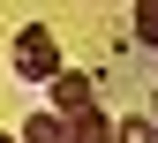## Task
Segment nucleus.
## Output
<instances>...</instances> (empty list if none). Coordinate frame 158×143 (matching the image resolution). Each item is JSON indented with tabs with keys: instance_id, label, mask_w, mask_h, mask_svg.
Wrapping results in <instances>:
<instances>
[{
	"instance_id": "obj_8",
	"label": "nucleus",
	"mask_w": 158,
	"mask_h": 143,
	"mask_svg": "<svg viewBox=\"0 0 158 143\" xmlns=\"http://www.w3.org/2000/svg\"><path fill=\"white\" fill-rule=\"evenodd\" d=\"M106 143H113V136H106Z\"/></svg>"
},
{
	"instance_id": "obj_2",
	"label": "nucleus",
	"mask_w": 158,
	"mask_h": 143,
	"mask_svg": "<svg viewBox=\"0 0 158 143\" xmlns=\"http://www.w3.org/2000/svg\"><path fill=\"white\" fill-rule=\"evenodd\" d=\"M98 106V83H90V75H75V68H60V75H53V106L45 113H60V120H83Z\"/></svg>"
},
{
	"instance_id": "obj_6",
	"label": "nucleus",
	"mask_w": 158,
	"mask_h": 143,
	"mask_svg": "<svg viewBox=\"0 0 158 143\" xmlns=\"http://www.w3.org/2000/svg\"><path fill=\"white\" fill-rule=\"evenodd\" d=\"M151 128H158V98H151Z\"/></svg>"
},
{
	"instance_id": "obj_3",
	"label": "nucleus",
	"mask_w": 158,
	"mask_h": 143,
	"mask_svg": "<svg viewBox=\"0 0 158 143\" xmlns=\"http://www.w3.org/2000/svg\"><path fill=\"white\" fill-rule=\"evenodd\" d=\"M15 143H75V136H68V120H60V113H30Z\"/></svg>"
},
{
	"instance_id": "obj_4",
	"label": "nucleus",
	"mask_w": 158,
	"mask_h": 143,
	"mask_svg": "<svg viewBox=\"0 0 158 143\" xmlns=\"http://www.w3.org/2000/svg\"><path fill=\"white\" fill-rule=\"evenodd\" d=\"M113 143H158V128L143 113H128V120H113Z\"/></svg>"
},
{
	"instance_id": "obj_7",
	"label": "nucleus",
	"mask_w": 158,
	"mask_h": 143,
	"mask_svg": "<svg viewBox=\"0 0 158 143\" xmlns=\"http://www.w3.org/2000/svg\"><path fill=\"white\" fill-rule=\"evenodd\" d=\"M0 143H15V136H0Z\"/></svg>"
},
{
	"instance_id": "obj_5",
	"label": "nucleus",
	"mask_w": 158,
	"mask_h": 143,
	"mask_svg": "<svg viewBox=\"0 0 158 143\" xmlns=\"http://www.w3.org/2000/svg\"><path fill=\"white\" fill-rule=\"evenodd\" d=\"M135 38H143V45H158V0H143V8H135Z\"/></svg>"
},
{
	"instance_id": "obj_1",
	"label": "nucleus",
	"mask_w": 158,
	"mask_h": 143,
	"mask_svg": "<svg viewBox=\"0 0 158 143\" xmlns=\"http://www.w3.org/2000/svg\"><path fill=\"white\" fill-rule=\"evenodd\" d=\"M15 75H23V83H53V75H60V38H53L45 23L15 30Z\"/></svg>"
}]
</instances>
